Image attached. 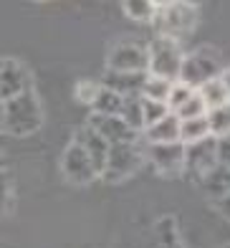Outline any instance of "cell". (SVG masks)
I'll return each instance as SVG.
<instances>
[{
    "label": "cell",
    "instance_id": "cell-1",
    "mask_svg": "<svg viewBox=\"0 0 230 248\" xmlns=\"http://www.w3.org/2000/svg\"><path fill=\"white\" fill-rule=\"evenodd\" d=\"M43 124V107L33 89L23 92L3 104V129L10 137H28L36 134Z\"/></svg>",
    "mask_w": 230,
    "mask_h": 248
},
{
    "label": "cell",
    "instance_id": "cell-2",
    "mask_svg": "<svg viewBox=\"0 0 230 248\" xmlns=\"http://www.w3.org/2000/svg\"><path fill=\"white\" fill-rule=\"evenodd\" d=\"M223 59H220V51L217 48H210V46H202L198 51L187 53L182 59V66H180V76L177 81L190 86L192 92H198L202 84L213 81L223 74Z\"/></svg>",
    "mask_w": 230,
    "mask_h": 248
},
{
    "label": "cell",
    "instance_id": "cell-3",
    "mask_svg": "<svg viewBox=\"0 0 230 248\" xmlns=\"http://www.w3.org/2000/svg\"><path fill=\"white\" fill-rule=\"evenodd\" d=\"M198 5L192 3H157V16L152 23L157 28V36L180 41L198 26Z\"/></svg>",
    "mask_w": 230,
    "mask_h": 248
},
{
    "label": "cell",
    "instance_id": "cell-4",
    "mask_svg": "<svg viewBox=\"0 0 230 248\" xmlns=\"http://www.w3.org/2000/svg\"><path fill=\"white\" fill-rule=\"evenodd\" d=\"M182 59H185V53H182L177 41L157 36L147 46V74L149 76H157V78H165V81H169V84H175L177 76H180Z\"/></svg>",
    "mask_w": 230,
    "mask_h": 248
},
{
    "label": "cell",
    "instance_id": "cell-5",
    "mask_svg": "<svg viewBox=\"0 0 230 248\" xmlns=\"http://www.w3.org/2000/svg\"><path fill=\"white\" fill-rule=\"evenodd\" d=\"M142 162H144V150L139 147V140L129 144H111L101 177L109 180V183H122V180L132 177L139 170Z\"/></svg>",
    "mask_w": 230,
    "mask_h": 248
},
{
    "label": "cell",
    "instance_id": "cell-6",
    "mask_svg": "<svg viewBox=\"0 0 230 248\" xmlns=\"http://www.w3.org/2000/svg\"><path fill=\"white\" fill-rule=\"evenodd\" d=\"M144 157L152 167L165 175V177H177L185 172V144L175 142V144H147Z\"/></svg>",
    "mask_w": 230,
    "mask_h": 248
},
{
    "label": "cell",
    "instance_id": "cell-7",
    "mask_svg": "<svg viewBox=\"0 0 230 248\" xmlns=\"http://www.w3.org/2000/svg\"><path fill=\"white\" fill-rule=\"evenodd\" d=\"M109 71L122 74H147V48L139 43H117L107 59Z\"/></svg>",
    "mask_w": 230,
    "mask_h": 248
},
{
    "label": "cell",
    "instance_id": "cell-8",
    "mask_svg": "<svg viewBox=\"0 0 230 248\" xmlns=\"http://www.w3.org/2000/svg\"><path fill=\"white\" fill-rule=\"evenodd\" d=\"M61 170H63V175H66L68 183H74V185H86V183H91V180L99 175L96 167H94V162L89 160V155L78 147L76 142H71V144L63 150Z\"/></svg>",
    "mask_w": 230,
    "mask_h": 248
},
{
    "label": "cell",
    "instance_id": "cell-9",
    "mask_svg": "<svg viewBox=\"0 0 230 248\" xmlns=\"http://www.w3.org/2000/svg\"><path fill=\"white\" fill-rule=\"evenodd\" d=\"M28 89H33V84L26 66L15 59H0V101L5 104L8 99L28 92Z\"/></svg>",
    "mask_w": 230,
    "mask_h": 248
},
{
    "label": "cell",
    "instance_id": "cell-10",
    "mask_svg": "<svg viewBox=\"0 0 230 248\" xmlns=\"http://www.w3.org/2000/svg\"><path fill=\"white\" fill-rule=\"evenodd\" d=\"M217 165V157H215V137L208 140H200V142H192L185 144V172H190L195 177V183Z\"/></svg>",
    "mask_w": 230,
    "mask_h": 248
},
{
    "label": "cell",
    "instance_id": "cell-11",
    "mask_svg": "<svg viewBox=\"0 0 230 248\" xmlns=\"http://www.w3.org/2000/svg\"><path fill=\"white\" fill-rule=\"evenodd\" d=\"M89 127L94 129L101 140H104L109 147L111 144H129V142H137L139 134L132 132L126 124L122 122V117H101V114H91L89 117Z\"/></svg>",
    "mask_w": 230,
    "mask_h": 248
},
{
    "label": "cell",
    "instance_id": "cell-12",
    "mask_svg": "<svg viewBox=\"0 0 230 248\" xmlns=\"http://www.w3.org/2000/svg\"><path fill=\"white\" fill-rule=\"evenodd\" d=\"M74 142L81 147L86 155H89V160L94 162V167H96V172L101 175L104 172V165H107V157H109V144L99 137V134L89 127V124H84L81 129H76V134H74Z\"/></svg>",
    "mask_w": 230,
    "mask_h": 248
},
{
    "label": "cell",
    "instance_id": "cell-13",
    "mask_svg": "<svg viewBox=\"0 0 230 248\" xmlns=\"http://www.w3.org/2000/svg\"><path fill=\"white\" fill-rule=\"evenodd\" d=\"M147 81V74H122V71H107L101 86L111 89L114 94H119L122 99L126 96H142V86Z\"/></svg>",
    "mask_w": 230,
    "mask_h": 248
},
{
    "label": "cell",
    "instance_id": "cell-14",
    "mask_svg": "<svg viewBox=\"0 0 230 248\" xmlns=\"http://www.w3.org/2000/svg\"><path fill=\"white\" fill-rule=\"evenodd\" d=\"M142 140H144V144H175V142H180V119L175 114H167L157 124L147 127Z\"/></svg>",
    "mask_w": 230,
    "mask_h": 248
},
{
    "label": "cell",
    "instance_id": "cell-15",
    "mask_svg": "<svg viewBox=\"0 0 230 248\" xmlns=\"http://www.w3.org/2000/svg\"><path fill=\"white\" fill-rule=\"evenodd\" d=\"M198 185H200V190L208 198H213V200L223 198L225 193H230V167L215 165L213 170H208L198 180Z\"/></svg>",
    "mask_w": 230,
    "mask_h": 248
},
{
    "label": "cell",
    "instance_id": "cell-16",
    "mask_svg": "<svg viewBox=\"0 0 230 248\" xmlns=\"http://www.w3.org/2000/svg\"><path fill=\"white\" fill-rule=\"evenodd\" d=\"M198 94H200V99L205 101L208 111H210V109H217V107L230 104V94H228L225 84L220 81V76L213 78V81H208V84H202V86L198 89Z\"/></svg>",
    "mask_w": 230,
    "mask_h": 248
},
{
    "label": "cell",
    "instance_id": "cell-17",
    "mask_svg": "<svg viewBox=\"0 0 230 248\" xmlns=\"http://www.w3.org/2000/svg\"><path fill=\"white\" fill-rule=\"evenodd\" d=\"M122 104H124V99L119 94H114L111 89L101 86L96 99L91 101V109H94V114H101V117H119Z\"/></svg>",
    "mask_w": 230,
    "mask_h": 248
},
{
    "label": "cell",
    "instance_id": "cell-18",
    "mask_svg": "<svg viewBox=\"0 0 230 248\" xmlns=\"http://www.w3.org/2000/svg\"><path fill=\"white\" fill-rule=\"evenodd\" d=\"M208 137H213V134H210V124H208V114L198 117V119L180 122V142L182 144H192V142L208 140Z\"/></svg>",
    "mask_w": 230,
    "mask_h": 248
},
{
    "label": "cell",
    "instance_id": "cell-19",
    "mask_svg": "<svg viewBox=\"0 0 230 248\" xmlns=\"http://www.w3.org/2000/svg\"><path fill=\"white\" fill-rule=\"evenodd\" d=\"M122 122L129 127L132 132H144V117H142V96H126L124 104H122V111H119Z\"/></svg>",
    "mask_w": 230,
    "mask_h": 248
},
{
    "label": "cell",
    "instance_id": "cell-20",
    "mask_svg": "<svg viewBox=\"0 0 230 248\" xmlns=\"http://www.w3.org/2000/svg\"><path fill=\"white\" fill-rule=\"evenodd\" d=\"M122 10L137 23H152L157 16V3H152V0H129V3H122Z\"/></svg>",
    "mask_w": 230,
    "mask_h": 248
},
{
    "label": "cell",
    "instance_id": "cell-21",
    "mask_svg": "<svg viewBox=\"0 0 230 248\" xmlns=\"http://www.w3.org/2000/svg\"><path fill=\"white\" fill-rule=\"evenodd\" d=\"M208 124H210V134L217 137H228L230 134V104L217 107L208 111Z\"/></svg>",
    "mask_w": 230,
    "mask_h": 248
},
{
    "label": "cell",
    "instance_id": "cell-22",
    "mask_svg": "<svg viewBox=\"0 0 230 248\" xmlns=\"http://www.w3.org/2000/svg\"><path fill=\"white\" fill-rule=\"evenodd\" d=\"M169 89H172L169 81L147 74V81H144V86H142V96H144V99H152V101H165V104H167Z\"/></svg>",
    "mask_w": 230,
    "mask_h": 248
},
{
    "label": "cell",
    "instance_id": "cell-23",
    "mask_svg": "<svg viewBox=\"0 0 230 248\" xmlns=\"http://www.w3.org/2000/svg\"><path fill=\"white\" fill-rule=\"evenodd\" d=\"M172 114H175L180 122H187V119H198V117H205L208 114V107H205V101L200 99V94L195 92L185 104H182L177 111H172Z\"/></svg>",
    "mask_w": 230,
    "mask_h": 248
},
{
    "label": "cell",
    "instance_id": "cell-24",
    "mask_svg": "<svg viewBox=\"0 0 230 248\" xmlns=\"http://www.w3.org/2000/svg\"><path fill=\"white\" fill-rule=\"evenodd\" d=\"M167 114H172L169 107L165 104V101H152V99H144L142 96V117H144V129L152 127V124H157L159 119H165Z\"/></svg>",
    "mask_w": 230,
    "mask_h": 248
},
{
    "label": "cell",
    "instance_id": "cell-25",
    "mask_svg": "<svg viewBox=\"0 0 230 248\" xmlns=\"http://www.w3.org/2000/svg\"><path fill=\"white\" fill-rule=\"evenodd\" d=\"M195 92L190 86H185V84H180V81H175L172 84V89H169V96H167V107H169V111H177L185 101L192 96Z\"/></svg>",
    "mask_w": 230,
    "mask_h": 248
},
{
    "label": "cell",
    "instance_id": "cell-26",
    "mask_svg": "<svg viewBox=\"0 0 230 248\" xmlns=\"http://www.w3.org/2000/svg\"><path fill=\"white\" fill-rule=\"evenodd\" d=\"M99 89H101V84H96V81H78V86H76V99L91 107V101L96 99Z\"/></svg>",
    "mask_w": 230,
    "mask_h": 248
},
{
    "label": "cell",
    "instance_id": "cell-27",
    "mask_svg": "<svg viewBox=\"0 0 230 248\" xmlns=\"http://www.w3.org/2000/svg\"><path fill=\"white\" fill-rule=\"evenodd\" d=\"M215 157H217V165L230 167V134L215 140Z\"/></svg>",
    "mask_w": 230,
    "mask_h": 248
},
{
    "label": "cell",
    "instance_id": "cell-28",
    "mask_svg": "<svg viewBox=\"0 0 230 248\" xmlns=\"http://www.w3.org/2000/svg\"><path fill=\"white\" fill-rule=\"evenodd\" d=\"M8 202H10V180L5 172H0V216L8 210Z\"/></svg>",
    "mask_w": 230,
    "mask_h": 248
},
{
    "label": "cell",
    "instance_id": "cell-29",
    "mask_svg": "<svg viewBox=\"0 0 230 248\" xmlns=\"http://www.w3.org/2000/svg\"><path fill=\"white\" fill-rule=\"evenodd\" d=\"M213 202H215L217 213H220L223 218H228V220H230V193H225L223 198H217V200H213Z\"/></svg>",
    "mask_w": 230,
    "mask_h": 248
},
{
    "label": "cell",
    "instance_id": "cell-30",
    "mask_svg": "<svg viewBox=\"0 0 230 248\" xmlns=\"http://www.w3.org/2000/svg\"><path fill=\"white\" fill-rule=\"evenodd\" d=\"M220 81L225 84L228 94H230V66H225V69H223V74H220Z\"/></svg>",
    "mask_w": 230,
    "mask_h": 248
},
{
    "label": "cell",
    "instance_id": "cell-31",
    "mask_svg": "<svg viewBox=\"0 0 230 248\" xmlns=\"http://www.w3.org/2000/svg\"><path fill=\"white\" fill-rule=\"evenodd\" d=\"M0 129H3V101H0Z\"/></svg>",
    "mask_w": 230,
    "mask_h": 248
}]
</instances>
